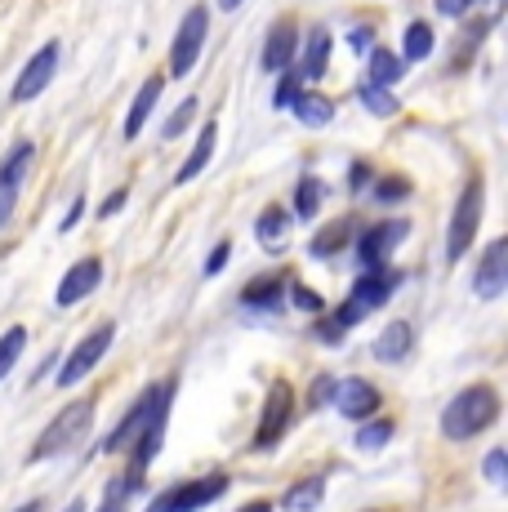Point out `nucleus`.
Segmentation results:
<instances>
[{"label":"nucleus","mask_w":508,"mask_h":512,"mask_svg":"<svg viewBox=\"0 0 508 512\" xmlns=\"http://www.w3.org/2000/svg\"><path fill=\"white\" fill-rule=\"evenodd\" d=\"M500 419V392L491 383H473L459 397H451V406L442 410V432L451 441H473L477 432H486Z\"/></svg>","instance_id":"nucleus-1"},{"label":"nucleus","mask_w":508,"mask_h":512,"mask_svg":"<svg viewBox=\"0 0 508 512\" xmlns=\"http://www.w3.org/2000/svg\"><path fill=\"white\" fill-rule=\"evenodd\" d=\"M402 285V272L388 268V263H375V268H361V277L353 285V294H348L344 303H339V312L330 321H335L339 330L357 326V321H366L375 308H384L388 299H393V290Z\"/></svg>","instance_id":"nucleus-2"},{"label":"nucleus","mask_w":508,"mask_h":512,"mask_svg":"<svg viewBox=\"0 0 508 512\" xmlns=\"http://www.w3.org/2000/svg\"><path fill=\"white\" fill-rule=\"evenodd\" d=\"M170 401H174V383H156V388H148V392H143V397L130 406V415H125V419L103 437L99 455H125V450H130L156 419L170 415Z\"/></svg>","instance_id":"nucleus-3"},{"label":"nucleus","mask_w":508,"mask_h":512,"mask_svg":"<svg viewBox=\"0 0 508 512\" xmlns=\"http://www.w3.org/2000/svg\"><path fill=\"white\" fill-rule=\"evenodd\" d=\"M90 428H94V397L72 401V406L58 410L50 419V428L41 432V441L32 446V459H58V455H67V450H81Z\"/></svg>","instance_id":"nucleus-4"},{"label":"nucleus","mask_w":508,"mask_h":512,"mask_svg":"<svg viewBox=\"0 0 508 512\" xmlns=\"http://www.w3.org/2000/svg\"><path fill=\"white\" fill-rule=\"evenodd\" d=\"M482 214H486V183H482V174H473V179L464 183V192H459L455 214H451V232H446V259L451 263H459L473 250L477 232H482Z\"/></svg>","instance_id":"nucleus-5"},{"label":"nucleus","mask_w":508,"mask_h":512,"mask_svg":"<svg viewBox=\"0 0 508 512\" xmlns=\"http://www.w3.org/2000/svg\"><path fill=\"white\" fill-rule=\"evenodd\" d=\"M290 423H295V388H290L286 379H277L268 388V401H263L259 432H254V450H272L290 432Z\"/></svg>","instance_id":"nucleus-6"},{"label":"nucleus","mask_w":508,"mask_h":512,"mask_svg":"<svg viewBox=\"0 0 508 512\" xmlns=\"http://www.w3.org/2000/svg\"><path fill=\"white\" fill-rule=\"evenodd\" d=\"M205 32H210V9L205 5H192L183 14L179 32H174V45H170V76H188L197 67L201 49H205Z\"/></svg>","instance_id":"nucleus-7"},{"label":"nucleus","mask_w":508,"mask_h":512,"mask_svg":"<svg viewBox=\"0 0 508 512\" xmlns=\"http://www.w3.org/2000/svg\"><path fill=\"white\" fill-rule=\"evenodd\" d=\"M112 339H116V326L107 321V326H99V330H90L81 343H76L72 352H67V361L58 366V388H76V383L85 379L99 361L107 357V348H112Z\"/></svg>","instance_id":"nucleus-8"},{"label":"nucleus","mask_w":508,"mask_h":512,"mask_svg":"<svg viewBox=\"0 0 508 512\" xmlns=\"http://www.w3.org/2000/svg\"><path fill=\"white\" fill-rule=\"evenodd\" d=\"M54 72H58V41H45L32 58H27L23 72H18L9 98H14V103H32V98H41L54 85Z\"/></svg>","instance_id":"nucleus-9"},{"label":"nucleus","mask_w":508,"mask_h":512,"mask_svg":"<svg viewBox=\"0 0 508 512\" xmlns=\"http://www.w3.org/2000/svg\"><path fill=\"white\" fill-rule=\"evenodd\" d=\"M32 156H36L32 143H14L9 156L0 161V228H9V219H14V205H18V192H23L27 170H32Z\"/></svg>","instance_id":"nucleus-10"},{"label":"nucleus","mask_w":508,"mask_h":512,"mask_svg":"<svg viewBox=\"0 0 508 512\" xmlns=\"http://www.w3.org/2000/svg\"><path fill=\"white\" fill-rule=\"evenodd\" d=\"M410 236V223L406 219H384V223H370L366 232L357 236V259L361 268H375V263H388L393 250Z\"/></svg>","instance_id":"nucleus-11"},{"label":"nucleus","mask_w":508,"mask_h":512,"mask_svg":"<svg viewBox=\"0 0 508 512\" xmlns=\"http://www.w3.org/2000/svg\"><path fill=\"white\" fill-rule=\"evenodd\" d=\"M508 290V241H491L477 259L473 272V294L477 299H500Z\"/></svg>","instance_id":"nucleus-12"},{"label":"nucleus","mask_w":508,"mask_h":512,"mask_svg":"<svg viewBox=\"0 0 508 512\" xmlns=\"http://www.w3.org/2000/svg\"><path fill=\"white\" fill-rule=\"evenodd\" d=\"M99 281H103V259L85 254V259H81V263H72V268H67V277L58 281L54 303H58V308H76L81 299H90V294L99 290Z\"/></svg>","instance_id":"nucleus-13"},{"label":"nucleus","mask_w":508,"mask_h":512,"mask_svg":"<svg viewBox=\"0 0 508 512\" xmlns=\"http://www.w3.org/2000/svg\"><path fill=\"white\" fill-rule=\"evenodd\" d=\"M295 54H299V27L290 23V18H277V23L268 27V41H263V72H286V67H295Z\"/></svg>","instance_id":"nucleus-14"},{"label":"nucleus","mask_w":508,"mask_h":512,"mask_svg":"<svg viewBox=\"0 0 508 512\" xmlns=\"http://www.w3.org/2000/svg\"><path fill=\"white\" fill-rule=\"evenodd\" d=\"M228 490V477H201V481H188V486H174L165 490V508L170 512H201L205 504H214V499Z\"/></svg>","instance_id":"nucleus-15"},{"label":"nucleus","mask_w":508,"mask_h":512,"mask_svg":"<svg viewBox=\"0 0 508 512\" xmlns=\"http://www.w3.org/2000/svg\"><path fill=\"white\" fill-rule=\"evenodd\" d=\"M335 406H339V415L344 419H370L379 410V392L370 388L366 379H344V383H335Z\"/></svg>","instance_id":"nucleus-16"},{"label":"nucleus","mask_w":508,"mask_h":512,"mask_svg":"<svg viewBox=\"0 0 508 512\" xmlns=\"http://www.w3.org/2000/svg\"><path fill=\"white\" fill-rule=\"evenodd\" d=\"M161 90H165V81H161V76H148V81L139 85V94H134L130 112H125V134H121L125 143H134V139H139V134H143V125L152 121L156 103H161Z\"/></svg>","instance_id":"nucleus-17"},{"label":"nucleus","mask_w":508,"mask_h":512,"mask_svg":"<svg viewBox=\"0 0 508 512\" xmlns=\"http://www.w3.org/2000/svg\"><path fill=\"white\" fill-rule=\"evenodd\" d=\"M330 54H335V36H330L326 27H317V32L308 36L304 54H295L299 81H321V76H326V67H330Z\"/></svg>","instance_id":"nucleus-18"},{"label":"nucleus","mask_w":508,"mask_h":512,"mask_svg":"<svg viewBox=\"0 0 508 512\" xmlns=\"http://www.w3.org/2000/svg\"><path fill=\"white\" fill-rule=\"evenodd\" d=\"M290 112H295L299 125H308V130H321V125L335 121V98L321 94V90H299L290 98Z\"/></svg>","instance_id":"nucleus-19"},{"label":"nucleus","mask_w":508,"mask_h":512,"mask_svg":"<svg viewBox=\"0 0 508 512\" xmlns=\"http://www.w3.org/2000/svg\"><path fill=\"white\" fill-rule=\"evenodd\" d=\"M241 308H250V312H281L286 308V281L272 272V277H259V281H250L246 290H241Z\"/></svg>","instance_id":"nucleus-20"},{"label":"nucleus","mask_w":508,"mask_h":512,"mask_svg":"<svg viewBox=\"0 0 508 512\" xmlns=\"http://www.w3.org/2000/svg\"><path fill=\"white\" fill-rule=\"evenodd\" d=\"M410 343H415V330H410L406 321H393V326L370 343V352H375V361H384V366H397V361L410 357Z\"/></svg>","instance_id":"nucleus-21"},{"label":"nucleus","mask_w":508,"mask_h":512,"mask_svg":"<svg viewBox=\"0 0 508 512\" xmlns=\"http://www.w3.org/2000/svg\"><path fill=\"white\" fill-rule=\"evenodd\" d=\"M214 134H219V121H205L201 130H197V143H192V152H188V161L179 165V174H174V183H192L197 174L210 165V156H214Z\"/></svg>","instance_id":"nucleus-22"},{"label":"nucleus","mask_w":508,"mask_h":512,"mask_svg":"<svg viewBox=\"0 0 508 512\" xmlns=\"http://www.w3.org/2000/svg\"><path fill=\"white\" fill-rule=\"evenodd\" d=\"M402 76H406V63L393 54V49H379V45L366 49V81L370 85H388V90H393Z\"/></svg>","instance_id":"nucleus-23"},{"label":"nucleus","mask_w":508,"mask_h":512,"mask_svg":"<svg viewBox=\"0 0 508 512\" xmlns=\"http://www.w3.org/2000/svg\"><path fill=\"white\" fill-rule=\"evenodd\" d=\"M286 232H290V210H281V205H268V210L254 219V236H259L272 254L286 245Z\"/></svg>","instance_id":"nucleus-24"},{"label":"nucleus","mask_w":508,"mask_h":512,"mask_svg":"<svg viewBox=\"0 0 508 512\" xmlns=\"http://www.w3.org/2000/svg\"><path fill=\"white\" fill-rule=\"evenodd\" d=\"M321 499H326V481H321V477H308V481H295V486L286 490L281 508H286V512H317Z\"/></svg>","instance_id":"nucleus-25"},{"label":"nucleus","mask_w":508,"mask_h":512,"mask_svg":"<svg viewBox=\"0 0 508 512\" xmlns=\"http://www.w3.org/2000/svg\"><path fill=\"white\" fill-rule=\"evenodd\" d=\"M321 201H326V183H321L317 174H304L295 187V214H290V219H317Z\"/></svg>","instance_id":"nucleus-26"},{"label":"nucleus","mask_w":508,"mask_h":512,"mask_svg":"<svg viewBox=\"0 0 508 512\" xmlns=\"http://www.w3.org/2000/svg\"><path fill=\"white\" fill-rule=\"evenodd\" d=\"M433 45H437V36H433V27L428 23H410L406 27V41H402V63H424L428 54H433Z\"/></svg>","instance_id":"nucleus-27"},{"label":"nucleus","mask_w":508,"mask_h":512,"mask_svg":"<svg viewBox=\"0 0 508 512\" xmlns=\"http://www.w3.org/2000/svg\"><path fill=\"white\" fill-rule=\"evenodd\" d=\"M348 236H353V219L330 223V228H321L312 236V254H317V259H330V254H339L348 245Z\"/></svg>","instance_id":"nucleus-28"},{"label":"nucleus","mask_w":508,"mask_h":512,"mask_svg":"<svg viewBox=\"0 0 508 512\" xmlns=\"http://www.w3.org/2000/svg\"><path fill=\"white\" fill-rule=\"evenodd\" d=\"M361 107H366V112H375V116H397L402 112V98H393V90H388V85H361Z\"/></svg>","instance_id":"nucleus-29"},{"label":"nucleus","mask_w":508,"mask_h":512,"mask_svg":"<svg viewBox=\"0 0 508 512\" xmlns=\"http://www.w3.org/2000/svg\"><path fill=\"white\" fill-rule=\"evenodd\" d=\"M357 450H384L388 441H393V419H361V428H357Z\"/></svg>","instance_id":"nucleus-30"},{"label":"nucleus","mask_w":508,"mask_h":512,"mask_svg":"<svg viewBox=\"0 0 508 512\" xmlns=\"http://www.w3.org/2000/svg\"><path fill=\"white\" fill-rule=\"evenodd\" d=\"M23 348H27V330L23 326H9L5 334H0V379H5V374L18 366Z\"/></svg>","instance_id":"nucleus-31"},{"label":"nucleus","mask_w":508,"mask_h":512,"mask_svg":"<svg viewBox=\"0 0 508 512\" xmlns=\"http://www.w3.org/2000/svg\"><path fill=\"white\" fill-rule=\"evenodd\" d=\"M197 121V98H183L179 107H174V116L161 125V139H183V130Z\"/></svg>","instance_id":"nucleus-32"},{"label":"nucleus","mask_w":508,"mask_h":512,"mask_svg":"<svg viewBox=\"0 0 508 512\" xmlns=\"http://www.w3.org/2000/svg\"><path fill=\"white\" fill-rule=\"evenodd\" d=\"M370 196H375V205H397V201H406L410 196V183L397 179V174H388V179H375Z\"/></svg>","instance_id":"nucleus-33"},{"label":"nucleus","mask_w":508,"mask_h":512,"mask_svg":"<svg viewBox=\"0 0 508 512\" xmlns=\"http://www.w3.org/2000/svg\"><path fill=\"white\" fill-rule=\"evenodd\" d=\"M482 472H486V481H491L495 490H504L508 486V455L500 446L491 450V455H486V464H482Z\"/></svg>","instance_id":"nucleus-34"},{"label":"nucleus","mask_w":508,"mask_h":512,"mask_svg":"<svg viewBox=\"0 0 508 512\" xmlns=\"http://www.w3.org/2000/svg\"><path fill=\"white\" fill-rule=\"evenodd\" d=\"M277 76H281V81H277V98H272V103H277V107H290V98L304 90V81H299L295 67H286V72H277Z\"/></svg>","instance_id":"nucleus-35"},{"label":"nucleus","mask_w":508,"mask_h":512,"mask_svg":"<svg viewBox=\"0 0 508 512\" xmlns=\"http://www.w3.org/2000/svg\"><path fill=\"white\" fill-rule=\"evenodd\" d=\"M286 299L295 303V308H304V312H326V303H321V294H312L308 285H286Z\"/></svg>","instance_id":"nucleus-36"},{"label":"nucleus","mask_w":508,"mask_h":512,"mask_svg":"<svg viewBox=\"0 0 508 512\" xmlns=\"http://www.w3.org/2000/svg\"><path fill=\"white\" fill-rule=\"evenodd\" d=\"M134 495V486H130V481H112V486H107V504L99 508V512H125V499H130Z\"/></svg>","instance_id":"nucleus-37"},{"label":"nucleus","mask_w":508,"mask_h":512,"mask_svg":"<svg viewBox=\"0 0 508 512\" xmlns=\"http://www.w3.org/2000/svg\"><path fill=\"white\" fill-rule=\"evenodd\" d=\"M228 259H232V241L223 236V241L210 250V259H205V277H219V272L228 268Z\"/></svg>","instance_id":"nucleus-38"},{"label":"nucleus","mask_w":508,"mask_h":512,"mask_svg":"<svg viewBox=\"0 0 508 512\" xmlns=\"http://www.w3.org/2000/svg\"><path fill=\"white\" fill-rule=\"evenodd\" d=\"M335 383H339V379H330V374H321V379H317V388H312V397H308V406L317 410V406H326V401H335Z\"/></svg>","instance_id":"nucleus-39"},{"label":"nucleus","mask_w":508,"mask_h":512,"mask_svg":"<svg viewBox=\"0 0 508 512\" xmlns=\"http://www.w3.org/2000/svg\"><path fill=\"white\" fill-rule=\"evenodd\" d=\"M433 9L442 18H464L468 9H473V0H433Z\"/></svg>","instance_id":"nucleus-40"},{"label":"nucleus","mask_w":508,"mask_h":512,"mask_svg":"<svg viewBox=\"0 0 508 512\" xmlns=\"http://www.w3.org/2000/svg\"><path fill=\"white\" fill-rule=\"evenodd\" d=\"M473 5H482V27H495L504 14V0H473Z\"/></svg>","instance_id":"nucleus-41"},{"label":"nucleus","mask_w":508,"mask_h":512,"mask_svg":"<svg viewBox=\"0 0 508 512\" xmlns=\"http://www.w3.org/2000/svg\"><path fill=\"white\" fill-rule=\"evenodd\" d=\"M125 196H130V192H125V187H116V192H112V196H107V201L99 205V219H112V214L125 205Z\"/></svg>","instance_id":"nucleus-42"},{"label":"nucleus","mask_w":508,"mask_h":512,"mask_svg":"<svg viewBox=\"0 0 508 512\" xmlns=\"http://www.w3.org/2000/svg\"><path fill=\"white\" fill-rule=\"evenodd\" d=\"M370 45H375V27H357V32H353V49H357V54H366Z\"/></svg>","instance_id":"nucleus-43"},{"label":"nucleus","mask_w":508,"mask_h":512,"mask_svg":"<svg viewBox=\"0 0 508 512\" xmlns=\"http://www.w3.org/2000/svg\"><path fill=\"white\" fill-rule=\"evenodd\" d=\"M81 214H85V196H76L72 210H67V219H63V232H72L76 223H81Z\"/></svg>","instance_id":"nucleus-44"},{"label":"nucleus","mask_w":508,"mask_h":512,"mask_svg":"<svg viewBox=\"0 0 508 512\" xmlns=\"http://www.w3.org/2000/svg\"><path fill=\"white\" fill-rule=\"evenodd\" d=\"M370 179H375V174H370V165L357 161V165H353V192H361V183H370Z\"/></svg>","instance_id":"nucleus-45"},{"label":"nucleus","mask_w":508,"mask_h":512,"mask_svg":"<svg viewBox=\"0 0 508 512\" xmlns=\"http://www.w3.org/2000/svg\"><path fill=\"white\" fill-rule=\"evenodd\" d=\"M237 512H272V504H268V499H254V504H246V508H237Z\"/></svg>","instance_id":"nucleus-46"},{"label":"nucleus","mask_w":508,"mask_h":512,"mask_svg":"<svg viewBox=\"0 0 508 512\" xmlns=\"http://www.w3.org/2000/svg\"><path fill=\"white\" fill-rule=\"evenodd\" d=\"M241 5H246V0H219V9H223V14H232V9H241Z\"/></svg>","instance_id":"nucleus-47"},{"label":"nucleus","mask_w":508,"mask_h":512,"mask_svg":"<svg viewBox=\"0 0 508 512\" xmlns=\"http://www.w3.org/2000/svg\"><path fill=\"white\" fill-rule=\"evenodd\" d=\"M63 512H85V504H81V499H72V504H67Z\"/></svg>","instance_id":"nucleus-48"},{"label":"nucleus","mask_w":508,"mask_h":512,"mask_svg":"<svg viewBox=\"0 0 508 512\" xmlns=\"http://www.w3.org/2000/svg\"><path fill=\"white\" fill-rule=\"evenodd\" d=\"M18 512H41V504H27V508H18Z\"/></svg>","instance_id":"nucleus-49"}]
</instances>
